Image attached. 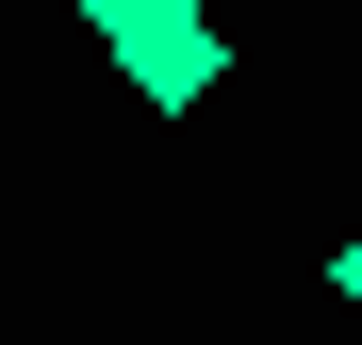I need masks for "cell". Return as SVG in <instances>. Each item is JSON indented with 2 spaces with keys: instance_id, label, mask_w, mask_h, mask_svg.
<instances>
[{
  "instance_id": "1",
  "label": "cell",
  "mask_w": 362,
  "mask_h": 345,
  "mask_svg": "<svg viewBox=\"0 0 362 345\" xmlns=\"http://www.w3.org/2000/svg\"><path fill=\"white\" fill-rule=\"evenodd\" d=\"M83 33L132 66V99H148V115H198V99L230 83V33H214V0H83Z\"/></svg>"
},
{
  "instance_id": "2",
  "label": "cell",
  "mask_w": 362,
  "mask_h": 345,
  "mask_svg": "<svg viewBox=\"0 0 362 345\" xmlns=\"http://www.w3.org/2000/svg\"><path fill=\"white\" fill-rule=\"evenodd\" d=\"M329 296H346V313H362V230H346V247H329Z\"/></svg>"
}]
</instances>
